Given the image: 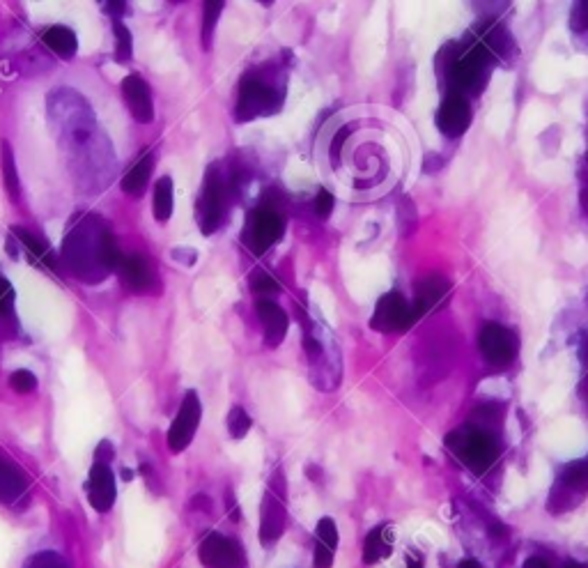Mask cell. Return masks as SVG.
<instances>
[{
    "label": "cell",
    "instance_id": "obj_1",
    "mask_svg": "<svg viewBox=\"0 0 588 568\" xmlns=\"http://www.w3.org/2000/svg\"><path fill=\"white\" fill-rule=\"evenodd\" d=\"M63 256L76 279L83 283H99L118 267L122 253H118L106 221L97 214H88L67 233Z\"/></svg>",
    "mask_w": 588,
    "mask_h": 568
},
{
    "label": "cell",
    "instance_id": "obj_2",
    "mask_svg": "<svg viewBox=\"0 0 588 568\" xmlns=\"http://www.w3.org/2000/svg\"><path fill=\"white\" fill-rule=\"evenodd\" d=\"M494 56L485 49L483 42L474 44H448L439 53V65L448 92H460L467 97V92H481L490 79V69Z\"/></svg>",
    "mask_w": 588,
    "mask_h": 568
},
{
    "label": "cell",
    "instance_id": "obj_3",
    "mask_svg": "<svg viewBox=\"0 0 588 568\" xmlns=\"http://www.w3.org/2000/svg\"><path fill=\"white\" fill-rule=\"evenodd\" d=\"M272 69H255V72L244 74L239 83V99H237V122H249L255 118H265L281 111L283 106V88L276 86L272 79H267Z\"/></svg>",
    "mask_w": 588,
    "mask_h": 568
},
{
    "label": "cell",
    "instance_id": "obj_4",
    "mask_svg": "<svg viewBox=\"0 0 588 568\" xmlns=\"http://www.w3.org/2000/svg\"><path fill=\"white\" fill-rule=\"evenodd\" d=\"M448 449L453 451V456L462 460L471 472L483 474L494 465V460L499 458V442L492 433H485L476 426H464L453 431L446 437Z\"/></svg>",
    "mask_w": 588,
    "mask_h": 568
},
{
    "label": "cell",
    "instance_id": "obj_5",
    "mask_svg": "<svg viewBox=\"0 0 588 568\" xmlns=\"http://www.w3.org/2000/svg\"><path fill=\"white\" fill-rule=\"evenodd\" d=\"M228 198H230V182L223 178L219 166H210L205 173L203 191L198 198V224L203 235H212L223 224L228 210Z\"/></svg>",
    "mask_w": 588,
    "mask_h": 568
},
{
    "label": "cell",
    "instance_id": "obj_6",
    "mask_svg": "<svg viewBox=\"0 0 588 568\" xmlns=\"http://www.w3.org/2000/svg\"><path fill=\"white\" fill-rule=\"evenodd\" d=\"M288 486H285L283 472L276 470L272 481H269V488L265 490V497H262L260 506V543L262 546H274V543L281 539L285 532V525H288Z\"/></svg>",
    "mask_w": 588,
    "mask_h": 568
},
{
    "label": "cell",
    "instance_id": "obj_7",
    "mask_svg": "<svg viewBox=\"0 0 588 568\" xmlns=\"http://www.w3.org/2000/svg\"><path fill=\"white\" fill-rule=\"evenodd\" d=\"M414 322H416L414 306L393 290V293H386L377 302L373 320H370V327L382 334H393V332H405V329L412 327Z\"/></svg>",
    "mask_w": 588,
    "mask_h": 568
},
{
    "label": "cell",
    "instance_id": "obj_8",
    "mask_svg": "<svg viewBox=\"0 0 588 568\" xmlns=\"http://www.w3.org/2000/svg\"><path fill=\"white\" fill-rule=\"evenodd\" d=\"M478 348H481L487 364L494 368H506L513 364L517 355V339L508 327L487 322L478 334Z\"/></svg>",
    "mask_w": 588,
    "mask_h": 568
},
{
    "label": "cell",
    "instance_id": "obj_9",
    "mask_svg": "<svg viewBox=\"0 0 588 568\" xmlns=\"http://www.w3.org/2000/svg\"><path fill=\"white\" fill-rule=\"evenodd\" d=\"M200 417H203V405L196 391H187L184 401L180 405V412L173 419V424L168 428V449L173 454H182L189 447L196 431L200 426Z\"/></svg>",
    "mask_w": 588,
    "mask_h": 568
},
{
    "label": "cell",
    "instance_id": "obj_10",
    "mask_svg": "<svg viewBox=\"0 0 588 568\" xmlns=\"http://www.w3.org/2000/svg\"><path fill=\"white\" fill-rule=\"evenodd\" d=\"M200 562L205 568H244V548L235 539H228L219 532L207 534L200 543Z\"/></svg>",
    "mask_w": 588,
    "mask_h": 568
},
{
    "label": "cell",
    "instance_id": "obj_11",
    "mask_svg": "<svg viewBox=\"0 0 588 568\" xmlns=\"http://www.w3.org/2000/svg\"><path fill=\"white\" fill-rule=\"evenodd\" d=\"M283 230V219L278 217L274 210H269V207H260V210H253L251 219L246 221L244 237L246 244H249L255 253H265L281 240Z\"/></svg>",
    "mask_w": 588,
    "mask_h": 568
},
{
    "label": "cell",
    "instance_id": "obj_12",
    "mask_svg": "<svg viewBox=\"0 0 588 568\" xmlns=\"http://www.w3.org/2000/svg\"><path fill=\"white\" fill-rule=\"evenodd\" d=\"M471 125V104L460 92H448L437 111V127L448 138L462 136Z\"/></svg>",
    "mask_w": 588,
    "mask_h": 568
},
{
    "label": "cell",
    "instance_id": "obj_13",
    "mask_svg": "<svg viewBox=\"0 0 588 568\" xmlns=\"http://www.w3.org/2000/svg\"><path fill=\"white\" fill-rule=\"evenodd\" d=\"M453 352H455V345L451 341V336L432 332V339L423 343L421 382H428V375H432V380L444 378L448 366H451Z\"/></svg>",
    "mask_w": 588,
    "mask_h": 568
},
{
    "label": "cell",
    "instance_id": "obj_14",
    "mask_svg": "<svg viewBox=\"0 0 588 568\" xmlns=\"http://www.w3.org/2000/svg\"><path fill=\"white\" fill-rule=\"evenodd\" d=\"M115 497H118V483L108 463H95L88 477V500L92 509L99 513H108L113 509Z\"/></svg>",
    "mask_w": 588,
    "mask_h": 568
},
{
    "label": "cell",
    "instance_id": "obj_15",
    "mask_svg": "<svg viewBox=\"0 0 588 568\" xmlns=\"http://www.w3.org/2000/svg\"><path fill=\"white\" fill-rule=\"evenodd\" d=\"M451 297V281L441 274H430L416 286V299H414V313L416 320L428 316V313H435L441 309Z\"/></svg>",
    "mask_w": 588,
    "mask_h": 568
},
{
    "label": "cell",
    "instance_id": "obj_16",
    "mask_svg": "<svg viewBox=\"0 0 588 568\" xmlns=\"http://www.w3.org/2000/svg\"><path fill=\"white\" fill-rule=\"evenodd\" d=\"M122 95H125V102L134 120L141 122V125H150L154 120V99L150 86H147L141 74H129L122 81Z\"/></svg>",
    "mask_w": 588,
    "mask_h": 568
},
{
    "label": "cell",
    "instance_id": "obj_17",
    "mask_svg": "<svg viewBox=\"0 0 588 568\" xmlns=\"http://www.w3.org/2000/svg\"><path fill=\"white\" fill-rule=\"evenodd\" d=\"M115 270L120 272L122 281L129 290L134 293H147L154 286V270L150 260L145 256H138V253H131V256H120L118 267Z\"/></svg>",
    "mask_w": 588,
    "mask_h": 568
},
{
    "label": "cell",
    "instance_id": "obj_18",
    "mask_svg": "<svg viewBox=\"0 0 588 568\" xmlns=\"http://www.w3.org/2000/svg\"><path fill=\"white\" fill-rule=\"evenodd\" d=\"M255 311H258V318L262 322V327H265L267 345L276 348V345L285 339V334H288V313H285L276 302H272V299H258V302H255Z\"/></svg>",
    "mask_w": 588,
    "mask_h": 568
},
{
    "label": "cell",
    "instance_id": "obj_19",
    "mask_svg": "<svg viewBox=\"0 0 588 568\" xmlns=\"http://www.w3.org/2000/svg\"><path fill=\"white\" fill-rule=\"evenodd\" d=\"M28 493V479L17 465L7 463L0 458V502L5 506H17L26 500Z\"/></svg>",
    "mask_w": 588,
    "mask_h": 568
},
{
    "label": "cell",
    "instance_id": "obj_20",
    "mask_svg": "<svg viewBox=\"0 0 588 568\" xmlns=\"http://www.w3.org/2000/svg\"><path fill=\"white\" fill-rule=\"evenodd\" d=\"M338 550V527L331 518H322L315 529V568H331Z\"/></svg>",
    "mask_w": 588,
    "mask_h": 568
},
{
    "label": "cell",
    "instance_id": "obj_21",
    "mask_svg": "<svg viewBox=\"0 0 588 568\" xmlns=\"http://www.w3.org/2000/svg\"><path fill=\"white\" fill-rule=\"evenodd\" d=\"M393 550V532L389 525H379L373 532L366 536V543H363V564L373 566L382 562L384 557H389Z\"/></svg>",
    "mask_w": 588,
    "mask_h": 568
},
{
    "label": "cell",
    "instance_id": "obj_22",
    "mask_svg": "<svg viewBox=\"0 0 588 568\" xmlns=\"http://www.w3.org/2000/svg\"><path fill=\"white\" fill-rule=\"evenodd\" d=\"M42 44L60 58H74L76 49H79V40H76V33L67 26H51L49 30H44Z\"/></svg>",
    "mask_w": 588,
    "mask_h": 568
},
{
    "label": "cell",
    "instance_id": "obj_23",
    "mask_svg": "<svg viewBox=\"0 0 588 568\" xmlns=\"http://www.w3.org/2000/svg\"><path fill=\"white\" fill-rule=\"evenodd\" d=\"M152 168H154V157L147 152L143 159H138L134 166L129 168L125 180H122V189L129 196H143L147 189V182L152 178Z\"/></svg>",
    "mask_w": 588,
    "mask_h": 568
},
{
    "label": "cell",
    "instance_id": "obj_24",
    "mask_svg": "<svg viewBox=\"0 0 588 568\" xmlns=\"http://www.w3.org/2000/svg\"><path fill=\"white\" fill-rule=\"evenodd\" d=\"M152 214L159 224H166L173 214V180L164 175L154 184V196H152Z\"/></svg>",
    "mask_w": 588,
    "mask_h": 568
},
{
    "label": "cell",
    "instance_id": "obj_25",
    "mask_svg": "<svg viewBox=\"0 0 588 568\" xmlns=\"http://www.w3.org/2000/svg\"><path fill=\"white\" fill-rule=\"evenodd\" d=\"M0 166H3V180L5 191L12 201H19L21 196V182L17 173V161H14V150L7 141H0Z\"/></svg>",
    "mask_w": 588,
    "mask_h": 568
},
{
    "label": "cell",
    "instance_id": "obj_26",
    "mask_svg": "<svg viewBox=\"0 0 588 568\" xmlns=\"http://www.w3.org/2000/svg\"><path fill=\"white\" fill-rule=\"evenodd\" d=\"M12 237L17 240L23 249H26L30 253V258L35 260V263H44L49 267H56V263H53V256L49 247H46L44 242L37 240V237L33 233H28V230L23 228H12Z\"/></svg>",
    "mask_w": 588,
    "mask_h": 568
},
{
    "label": "cell",
    "instance_id": "obj_27",
    "mask_svg": "<svg viewBox=\"0 0 588 568\" xmlns=\"http://www.w3.org/2000/svg\"><path fill=\"white\" fill-rule=\"evenodd\" d=\"M559 483H563V486L570 488L572 493H577V495L586 493L588 490V458L575 460V463L563 467Z\"/></svg>",
    "mask_w": 588,
    "mask_h": 568
},
{
    "label": "cell",
    "instance_id": "obj_28",
    "mask_svg": "<svg viewBox=\"0 0 588 568\" xmlns=\"http://www.w3.org/2000/svg\"><path fill=\"white\" fill-rule=\"evenodd\" d=\"M501 421H504V405L490 403V405H481V408H476L474 417H471V426L494 435L497 426H501Z\"/></svg>",
    "mask_w": 588,
    "mask_h": 568
},
{
    "label": "cell",
    "instance_id": "obj_29",
    "mask_svg": "<svg viewBox=\"0 0 588 568\" xmlns=\"http://www.w3.org/2000/svg\"><path fill=\"white\" fill-rule=\"evenodd\" d=\"M577 493H572L570 488L563 486V483L556 481V486L552 488V493H549V500H547V511L549 513H563V511H570L575 509L577 502H579Z\"/></svg>",
    "mask_w": 588,
    "mask_h": 568
},
{
    "label": "cell",
    "instance_id": "obj_30",
    "mask_svg": "<svg viewBox=\"0 0 588 568\" xmlns=\"http://www.w3.org/2000/svg\"><path fill=\"white\" fill-rule=\"evenodd\" d=\"M113 35H115V60L122 65L131 63V56H134V37H131L129 28L122 21H115Z\"/></svg>",
    "mask_w": 588,
    "mask_h": 568
},
{
    "label": "cell",
    "instance_id": "obj_31",
    "mask_svg": "<svg viewBox=\"0 0 588 568\" xmlns=\"http://www.w3.org/2000/svg\"><path fill=\"white\" fill-rule=\"evenodd\" d=\"M223 5L226 3H205L203 10V49L210 51L212 49V40H214V30H216V21H219Z\"/></svg>",
    "mask_w": 588,
    "mask_h": 568
},
{
    "label": "cell",
    "instance_id": "obj_32",
    "mask_svg": "<svg viewBox=\"0 0 588 568\" xmlns=\"http://www.w3.org/2000/svg\"><path fill=\"white\" fill-rule=\"evenodd\" d=\"M253 421L249 417V412H246L244 408H239V405H235L228 412V433L230 437H235V440H242V437L251 431Z\"/></svg>",
    "mask_w": 588,
    "mask_h": 568
},
{
    "label": "cell",
    "instance_id": "obj_33",
    "mask_svg": "<svg viewBox=\"0 0 588 568\" xmlns=\"http://www.w3.org/2000/svg\"><path fill=\"white\" fill-rule=\"evenodd\" d=\"M251 290L258 297L269 299L272 295H276L281 288H278V283L272 274L265 272V270H255L251 274Z\"/></svg>",
    "mask_w": 588,
    "mask_h": 568
},
{
    "label": "cell",
    "instance_id": "obj_34",
    "mask_svg": "<svg viewBox=\"0 0 588 568\" xmlns=\"http://www.w3.org/2000/svg\"><path fill=\"white\" fill-rule=\"evenodd\" d=\"M23 568H72L67 564L65 557H60L58 552H51V550H44V552H37L26 562Z\"/></svg>",
    "mask_w": 588,
    "mask_h": 568
},
{
    "label": "cell",
    "instance_id": "obj_35",
    "mask_svg": "<svg viewBox=\"0 0 588 568\" xmlns=\"http://www.w3.org/2000/svg\"><path fill=\"white\" fill-rule=\"evenodd\" d=\"M10 387L14 391H19V394H28V391H35L37 389L35 373L28 371V368H19V371H14L10 375Z\"/></svg>",
    "mask_w": 588,
    "mask_h": 568
},
{
    "label": "cell",
    "instance_id": "obj_36",
    "mask_svg": "<svg viewBox=\"0 0 588 568\" xmlns=\"http://www.w3.org/2000/svg\"><path fill=\"white\" fill-rule=\"evenodd\" d=\"M14 299H17V293H14L12 283L0 276V316H7L14 309Z\"/></svg>",
    "mask_w": 588,
    "mask_h": 568
},
{
    "label": "cell",
    "instance_id": "obj_37",
    "mask_svg": "<svg viewBox=\"0 0 588 568\" xmlns=\"http://www.w3.org/2000/svg\"><path fill=\"white\" fill-rule=\"evenodd\" d=\"M313 207H315V214H317V217H320V219H327L329 214L334 212V196H331V191L322 189L320 194L315 196Z\"/></svg>",
    "mask_w": 588,
    "mask_h": 568
},
{
    "label": "cell",
    "instance_id": "obj_38",
    "mask_svg": "<svg viewBox=\"0 0 588 568\" xmlns=\"http://www.w3.org/2000/svg\"><path fill=\"white\" fill-rule=\"evenodd\" d=\"M570 28L575 33H584L588 30V3H577L575 10L570 14Z\"/></svg>",
    "mask_w": 588,
    "mask_h": 568
},
{
    "label": "cell",
    "instance_id": "obj_39",
    "mask_svg": "<svg viewBox=\"0 0 588 568\" xmlns=\"http://www.w3.org/2000/svg\"><path fill=\"white\" fill-rule=\"evenodd\" d=\"M350 136V127H343V129H338L336 132V136H334V141H331V164L334 166H338V157H340V150H343V143H345V138Z\"/></svg>",
    "mask_w": 588,
    "mask_h": 568
},
{
    "label": "cell",
    "instance_id": "obj_40",
    "mask_svg": "<svg viewBox=\"0 0 588 568\" xmlns=\"http://www.w3.org/2000/svg\"><path fill=\"white\" fill-rule=\"evenodd\" d=\"M170 256H173V260H180V263L187 267H193L198 260V253L193 249H173L170 251Z\"/></svg>",
    "mask_w": 588,
    "mask_h": 568
},
{
    "label": "cell",
    "instance_id": "obj_41",
    "mask_svg": "<svg viewBox=\"0 0 588 568\" xmlns=\"http://www.w3.org/2000/svg\"><path fill=\"white\" fill-rule=\"evenodd\" d=\"M111 458H113L111 444H108V442L99 444V447H97V456H95V463H111Z\"/></svg>",
    "mask_w": 588,
    "mask_h": 568
},
{
    "label": "cell",
    "instance_id": "obj_42",
    "mask_svg": "<svg viewBox=\"0 0 588 568\" xmlns=\"http://www.w3.org/2000/svg\"><path fill=\"white\" fill-rule=\"evenodd\" d=\"M102 7H104V12H106V14H113L115 21H120V17H122V14H125V10H127V3H104Z\"/></svg>",
    "mask_w": 588,
    "mask_h": 568
},
{
    "label": "cell",
    "instance_id": "obj_43",
    "mask_svg": "<svg viewBox=\"0 0 588 568\" xmlns=\"http://www.w3.org/2000/svg\"><path fill=\"white\" fill-rule=\"evenodd\" d=\"M524 568H549V564L545 562L543 557H529L524 562Z\"/></svg>",
    "mask_w": 588,
    "mask_h": 568
},
{
    "label": "cell",
    "instance_id": "obj_44",
    "mask_svg": "<svg viewBox=\"0 0 588 568\" xmlns=\"http://www.w3.org/2000/svg\"><path fill=\"white\" fill-rule=\"evenodd\" d=\"M458 568H483V564L474 557H467V559H462V562L458 564Z\"/></svg>",
    "mask_w": 588,
    "mask_h": 568
},
{
    "label": "cell",
    "instance_id": "obj_45",
    "mask_svg": "<svg viewBox=\"0 0 588 568\" xmlns=\"http://www.w3.org/2000/svg\"><path fill=\"white\" fill-rule=\"evenodd\" d=\"M579 355H582V362H584V364H588V334L584 336V341H582V348H579Z\"/></svg>",
    "mask_w": 588,
    "mask_h": 568
},
{
    "label": "cell",
    "instance_id": "obj_46",
    "mask_svg": "<svg viewBox=\"0 0 588 568\" xmlns=\"http://www.w3.org/2000/svg\"><path fill=\"white\" fill-rule=\"evenodd\" d=\"M582 207H584V214L588 217V184H586L584 191H582Z\"/></svg>",
    "mask_w": 588,
    "mask_h": 568
},
{
    "label": "cell",
    "instance_id": "obj_47",
    "mask_svg": "<svg viewBox=\"0 0 588 568\" xmlns=\"http://www.w3.org/2000/svg\"><path fill=\"white\" fill-rule=\"evenodd\" d=\"M579 391H582L584 401H588V375L584 378V382H582V387H579Z\"/></svg>",
    "mask_w": 588,
    "mask_h": 568
},
{
    "label": "cell",
    "instance_id": "obj_48",
    "mask_svg": "<svg viewBox=\"0 0 588 568\" xmlns=\"http://www.w3.org/2000/svg\"><path fill=\"white\" fill-rule=\"evenodd\" d=\"M407 568H423V562H421V559H416V557H414V559H409Z\"/></svg>",
    "mask_w": 588,
    "mask_h": 568
},
{
    "label": "cell",
    "instance_id": "obj_49",
    "mask_svg": "<svg viewBox=\"0 0 588 568\" xmlns=\"http://www.w3.org/2000/svg\"><path fill=\"white\" fill-rule=\"evenodd\" d=\"M566 568H588V564H579V562H570Z\"/></svg>",
    "mask_w": 588,
    "mask_h": 568
},
{
    "label": "cell",
    "instance_id": "obj_50",
    "mask_svg": "<svg viewBox=\"0 0 588 568\" xmlns=\"http://www.w3.org/2000/svg\"><path fill=\"white\" fill-rule=\"evenodd\" d=\"M586 159H588V157H586Z\"/></svg>",
    "mask_w": 588,
    "mask_h": 568
}]
</instances>
